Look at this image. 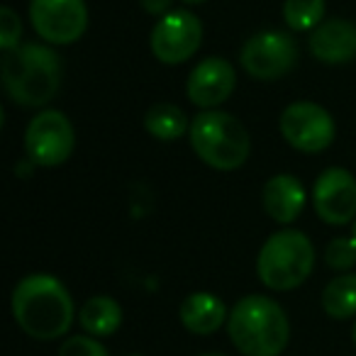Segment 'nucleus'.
Returning <instances> with one entry per match:
<instances>
[{
    "label": "nucleus",
    "mask_w": 356,
    "mask_h": 356,
    "mask_svg": "<svg viewBox=\"0 0 356 356\" xmlns=\"http://www.w3.org/2000/svg\"><path fill=\"white\" fill-rule=\"evenodd\" d=\"M203 42V25L191 10H171L154 25L149 47L161 64L176 66L188 61Z\"/></svg>",
    "instance_id": "8"
},
{
    "label": "nucleus",
    "mask_w": 356,
    "mask_h": 356,
    "mask_svg": "<svg viewBox=\"0 0 356 356\" xmlns=\"http://www.w3.org/2000/svg\"><path fill=\"white\" fill-rule=\"evenodd\" d=\"M322 307L332 320H351L356 315V273L332 278L322 291Z\"/></svg>",
    "instance_id": "18"
},
{
    "label": "nucleus",
    "mask_w": 356,
    "mask_h": 356,
    "mask_svg": "<svg viewBox=\"0 0 356 356\" xmlns=\"http://www.w3.org/2000/svg\"><path fill=\"white\" fill-rule=\"evenodd\" d=\"M191 147L205 166L215 171H237L247 163L252 139L234 115L203 110L191 122Z\"/></svg>",
    "instance_id": "4"
},
{
    "label": "nucleus",
    "mask_w": 356,
    "mask_h": 356,
    "mask_svg": "<svg viewBox=\"0 0 356 356\" xmlns=\"http://www.w3.org/2000/svg\"><path fill=\"white\" fill-rule=\"evenodd\" d=\"M76 147L71 120L59 110H42L32 118L25 132V152L35 166L54 168L69 161Z\"/></svg>",
    "instance_id": "6"
},
{
    "label": "nucleus",
    "mask_w": 356,
    "mask_h": 356,
    "mask_svg": "<svg viewBox=\"0 0 356 356\" xmlns=\"http://www.w3.org/2000/svg\"><path fill=\"white\" fill-rule=\"evenodd\" d=\"M171 3L173 0H139V6L154 17H161L166 13H171Z\"/></svg>",
    "instance_id": "23"
},
{
    "label": "nucleus",
    "mask_w": 356,
    "mask_h": 356,
    "mask_svg": "<svg viewBox=\"0 0 356 356\" xmlns=\"http://www.w3.org/2000/svg\"><path fill=\"white\" fill-rule=\"evenodd\" d=\"M30 22L49 44H74L88 27L83 0H30Z\"/></svg>",
    "instance_id": "10"
},
{
    "label": "nucleus",
    "mask_w": 356,
    "mask_h": 356,
    "mask_svg": "<svg viewBox=\"0 0 356 356\" xmlns=\"http://www.w3.org/2000/svg\"><path fill=\"white\" fill-rule=\"evenodd\" d=\"M144 127L152 137L161 139V142H173L188 132L191 122L181 108L171 103H156L144 115Z\"/></svg>",
    "instance_id": "17"
},
{
    "label": "nucleus",
    "mask_w": 356,
    "mask_h": 356,
    "mask_svg": "<svg viewBox=\"0 0 356 356\" xmlns=\"http://www.w3.org/2000/svg\"><path fill=\"white\" fill-rule=\"evenodd\" d=\"M312 205L322 222L334 227L349 225L356 220V178L339 166L322 171L312 188Z\"/></svg>",
    "instance_id": "11"
},
{
    "label": "nucleus",
    "mask_w": 356,
    "mask_h": 356,
    "mask_svg": "<svg viewBox=\"0 0 356 356\" xmlns=\"http://www.w3.org/2000/svg\"><path fill=\"white\" fill-rule=\"evenodd\" d=\"M200 356H225V354H200Z\"/></svg>",
    "instance_id": "26"
},
{
    "label": "nucleus",
    "mask_w": 356,
    "mask_h": 356,
    "mask_svg": "<svg viewBox=\"0 0 356 356\" xmlns=\"http://www.w3.org/2000/svg\"><path fill=\"white\" fill-rule=\"evenodd\" d=\"M13 317L32 339L51 341L74 325V300L66 286L49 273L25 276L13 291Z\"/></svg>",
    "instance_id": "1"
},
{
    "label": "nucleus",
    "mask_w": 356,
    "mask_h": 356,
    "mask_svg": "<svg viewBox=\"0 0 356 356\" xmlns=\"http://www.w3.org/2000/svg\"><path fill=\"white\" fill-rule=\"evenodd\" d=\"M132 356H142V354H132Z\"/></svg>",
    "instance_id": "28"
},
{
    "label": "nucleus",
    "mask_w": 356,
    "mask_h": 356,
    "mask_svg": "<svg viewBox=\"0 0 356 356\" xmlns=\"http://www.w3.org/2000/svg\"><path fill=\"white\" fill-rule=\"evenodd\" d=\"M239 61L252 79L276 81L296 66L298 47L293 37L286 35V32L266 30L244 42Z\"/></svg>",
    "instance_id": "9"
},
{
    "label": "nucleus",
    "mask_w": 356,
    "mask_h": 356,
    "mask_svg": "<svg viewBox=\"0 0 356 356\" xmlns=\"http://www.w3.org/2000/svg\"><path fill=\"white\" fill-rule=\"evenodd\" d=\"M310 51L322 64H346L356 59V25L341 17L322 20L310 35Z\"/></svg>",
    "instance_id": "13"
},
{
    "label": "nucleus",
    "mask_w": 356,
    "mask_h": 356,
    "mask_svg": "<svg viewBox=\"0 0 356 356\" xmlns=\"http://www.w3.org/2000/svg\"><path fill=\"white\" fill-rule=\"evenodd\" d=\"M351 339H354V346H356V322H354V327H351Z\"/></svg>",
    "instance_id": "25"
},
{
    "label": "nucleus",
    "mask_w": 356,
    "mask_h": 356,
    "mask_svg": "<svg viewBox=\"0 0 356 356\" xmlns=\"http://www.w3.org/2000/svg\"><path fill=\"white\" fill-rule=\"evenodd\" d=\"M234 86H237L234 66L222 56H208L191 71L186 93L191 103L198 105L200 110H218V105H222L234 93Z\"/></svg>",
    "instance_id": "12"
},
{
    "label": "nucleus",
    "mask_w": 356,
    "mask_h": 356,
    "mask_svg": "<svg viewBox=\"0 0 356 356\" xmlns=\"http://www.w3.org/2000/svg\"><path fill=\"white\" fill-rule=\"evenodd\" d=\"M325 0H286L283 20L296 32H312L325 20Z\"/></svg>",
    "instance_id": "19"
},
{
    "label": "nucleus",
    "mask_w": 356,
    "mask_h": 356,
    "mask_svg": "<svg viewBox=\"0 0 356 356\" xmlns=\"http://www.w3.org/2000/svg\"><path fill=\"white\" fill-rule=\"evenodd\" d=\"M305 188L291 173H278V176L268 178L264 186V210L278 225L296 222L305 208Z\"/></svg>",
    "instance_id": "14"
},
{
    "label": "nucleus",
    "mask_w": 356,
    "mask_h": 356,
    "mask_svg": "<svg viewBox=\"0 0 356 356\" xmlns=\"http://www.w3.org/2000/svg\"><path fill=\"white\" fill-rule=\"evenodd\" d=\"M79 322L90 337H110L122 325V307L110 296H95L79 310Z\"/></svg>",
    "instance_id": "16"
},
{
    "label": "nucleus",
    "mask_w": 356,
    "mask_h": 356,
    "mask_svg": "<svg viewBox=\"0 0 356 356\" xmlns=\"http://www.w3.org/2000/svg\"><path fill=\"white\" fill-rule=\"evenodd\" d=\"M22 22L13 8H0V49L10 51L20 44Z\"/></svg>",
    "instance_id": "22"
},
{
    "label": "nucleus",
    "mask_w": 356,
    "mask_h": 356,
    "mask_svg": "<svg viewBox=\"0 0 356 356\" xmlns=\"http://www.w3.org/2000/svg\"><path fill=\"white\" fill-rule=\"evenodd\" d=\"M59 356H108V349L98 341V337L76 334L64 339L59 346Z\"/></svg>",
    "instance_id": "21"
},
{
    "label": "nucleus",
    "mask_w": 356,
    "mask_h": 356,
    "mask_svg": "<svg viewBox=\"0 0 356 356\" xmlns=\"http://www.w3.org/2000/svg\"><path fill=\"white\" fill-rule=\"evenodd\" d=\"M181 3H186V6H200V3H205V0H181Z\"/></svg>",
    "instance_id": "24"
},
{
    "label": "nucleus",
    "mask_w": 356,
    "mask_h": 356,
    "mask_svg": "<svg viewBox=\"0 0 356 356\" xmlns=\"http://www.w3.org/2000/svg\"><path fill=\"white\" fill-rule=\"evenodd\" d=\"M3 86L13 103L22 108H42L51 103L61 86V59L51 47L17 44L3 56Z\"/></svg>",
    "instance_id": "2"
},
{
    "label": "nucleus",
    "mask_w": 356,
    "mask_h": 356,
    "mask_svg": "<svg viewBox=\"0 0 356 356\" xmlns=\"http://www.w3.org/2000/svg\"><path fill=\"white\" fill-rule=\"evenodd\" d=\"M315 268V249L300 229H278L264 242L257 259L259 281L276 293L300 288Z\"/></svg>",
    "instance_id": "5"
},
{
    "label": "nucleus",
    "mask_w": 356,
    "mask_h": 356,
    "mask_svg": "<svg viewBox=\"0 0 356 356\" xmlns=\"http://www.w3.org/2000/svg\"><path fill=\"white\" fill-rule=\"evenodd\" d=\"M354 239H356V220H354Z\"/></svg>",
    "instance_id": "27"
},
{
    "label": "nucleus",
    "mask_w": 356,
    "mask_h": 356,
    "mask_svg": "<svg viewBox=\"0 0 356 356\" xmlns=\"http://www.w3.org/2000/svg\"><path fill=\"white\" fill-rule=\"evenodd\" d=\"M178 317H181V322H184V327L188 332L208 337L227 322V307H225V302L218 296L200 291V293H191L181 302Z\"/></svg>",
    "instance_id": "15"
},
{
    "label": "nucleus",
    "mask_w": 356,
    "mask_h": 356,
    "mask_svg": "<svg viewBox=\"0 0 356 356\" xmlns=\"http://www.w3.org/2000/svg\"><path fill=\"white\" fill-rule=\"evenodd\" d=\"M227 334L244 356H281L291 339V325L276 300L247 296L229 312Z\"/></svg>",
    "instance_id": "3"
},
{
    "label": "nucleus",
    "mask_w": 356,
    "mask_h": 356,
    "mask_svg": "<svg viewBox=\"0 0 356 356\" xmlns=\"http://www.w3.org/2000/svg\"><path fill=\"white\" fill-rule=\"evenodd\" d=\"M281 134L293 149L302 154H320L334 142V118L322 105L310 100L291 103L278 120Z\"/></svg>",
    "instance_id": "7"
},
{
    "label": "nucleus",
    "mask_w": 356,
    "mask_h": 356,
    "mask_svg": "<svg viewBox=\"0 0 356 356\" xmlns=\"http://www.w3.org/2000/svg\"><path fill=\"white\" fill-rule=\"evenodd\" d=\"M325 261H327V266L334 268V271H349L356 264V239L354 237L332 239L325 249Z\"/></svg>",
    "instance_id": "20"
}]
</instances>
